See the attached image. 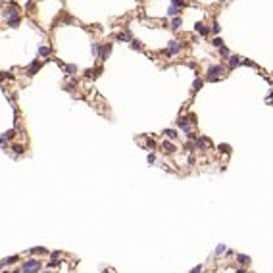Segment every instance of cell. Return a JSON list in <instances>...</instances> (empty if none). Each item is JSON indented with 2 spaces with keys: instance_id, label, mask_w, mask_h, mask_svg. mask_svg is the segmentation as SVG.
Listing matches in <instances>:
<instances>
[{
  "instance_id": "cell-1",
  "label": "cell",
  "mask_w": 273,
  "mask_h": 273,
  "mask_svg": "<svg viewBox=\"0 0 273 273\" xmlns=\"http://www.w3.org/2000/svg\"><path fill=\"white\" fill-rule=\"evenodd\" d=\"M223 73H225V65H210L208 73H206V81L216 83L223 77Z\"/></svg>"
},
{
  "instance_id": "cell-2",
  "label": "cell",
  "mask_w": 273,
  "mask_h": 273,
  "mask_svg": "<svg viewBox=\"0 0 273 273\" xmlns=\"http://www.w3.org/2000/svg\"><path fill=\"white\" fill-rule=\"evenodd\" d=\"M38 269H40V262H37V260H29L23 266V273H37Z\"/></svg>"
},
{
  "instance_id": "cell-3",
  "label": "cell",
  "mask_w": 273,
  "mask_h": 273,
  "mask_svg": "<svg viewBox=\"0 0 273 273\" xmlns=\"http://www.w3.org/2000/svg\"><path fill=\"white\" fill-rule=\"evenodd\" d=\"M181 52V42L179 40H169V48L165 50L167 56H173V54H179Z\"/></svg>"
},
{
  "instance_id": "cell-4",
  "label": "cell",
  "mask_w": 273,
  "mask_h": 273,
  "mask_svg": "<svg viewBox=\"0 0 273 273\" xmlns=\"http://www.w3.org/2000/svg\"><path fill=\"white\" fill-rule=\"evenodd\" d=\"M177 125L181 129H183V131H187V133H191V119H189V117H185V115H181V117H179L177 119Z\"/></svg>"
},
{
  "instance_id": "cell-5",
  "label": "cell",
  "mask_w": 273,
  "mask_h": 273,
  "mask_svg": "<svg viewBox=\"0 0 273 273\" xmlns=\"http://www.w3.org/2000/svg\"><path fill=\"white\" fill-rule=\"evenodd\" d=\"M208 146H212V140H210L208 137H200V139H196V148L198 150H206Z\"/></svg>"
},
{
  "instance_id": "cell-6",
  "label": "cell",
  "mask_w": 273,
  "mask_h": 273,
  "mask_svg": "<svg viewBox=\"0 0 273 273\" xmlns=\"http://www.w3.org/2000/svg\"><path fill=\"white\" fill-rule=\"evenodd\" d=\"M162 148H164L165 154H175V150H177V148H175V144H173V142H169V140H164V142H162Z\"/></svg>"
},
{
  "instance_id": "cell-7",
  "label": "cell",
  "mask_w": 273,
  "mask_h": 273,
  "mask_svg": "<svg viewBox=\"0 0 273 273\" xmlns=\"http://www.w3.org/2000/svg\"><path fill=\"white\" fill-rule=\"evenodd\" d=\"M112 52V44H106V46H100V52H98V58L100 60H106Z\"/></svg>"
},
{
  "instance_id": "cell-8",
  "label": "cell",
  "mask_w": 273,
  "mask_h": 273,
  "mask_svg": "<svg viewBox=\"0 0 273 273\" xmlns=\"http://www.w3.org/2000/svg\"><path fill=\"white\" fill-rule=\"evenodd\" d=\"M194 31H198V33H200V35H202V37H206V35H210V29H208V27H206V25H204L202 21H198L196 25H194Z\"/></svg>"
},
{
  "instance_id": "cell-9",
  "label": "cell",
  "mask_w": 273,
  "mask_h": 273,
  "mask_svg": "<svg viewBox=\"0 0 273 273\" xmlns=\"http://www.w3.org/2000/svg\"><path fill=\"white\" fill-rule=\"evenodd\" d=\"M241 62H242V58H239V56H229V69H235Z\"/></svg>"
},
{
  "instance_id": "cell-10",
  "label": "cell",
  "mask_w": 273,
  "mask_h": 273,
  "mask_svg": "<svg viewBox=\"0 0 273 273\" xmlns=\"http://www.w3.org/2000/svg\"><path fill=\"white\" fill-rule=\"evenodd\" d=\"M237 260H239L241 266H248V264H250V258H248L246 254H239V256H237Z\"/></svg>"
},
{
  "instance_id": "cell-11",
  "label": "cell",
  "mask_w": 273,
  "mask_h": 273,
  "mask_svg": "<svg viewBox=\"0 0 273 273\" xmlns=\"http://www.w3.org/2000/svg\"><path fill=\"white\" fill-rule=\"evenodd\" d=\"M179 12H181V10H179V6H169V10H167V16H171V18H177L179 16Z\"/></svg>"
},
{
  "instance_id": "cell-12",
  "label": "cell",
  "mask_w": 273,
  "mask_h": 273,
  "mask_svg": "<svg viewBox=\"0 0 273 273\" xmlns=\"http://www.w3.org/2000/svg\"><path fill=\"white\" fill-rule=\"evenodd\" d=\"M164 135H165V137H167V139H169V140H175V139H177V137H179V135L175 133L173 129H165V131H164Z\"/></svg>"
},
{
  "instance_id": "cell-13",
  "label": "cell",
  "mask_w": 273,
  "mask_h": 273,
  "mask_svg": "<svg viewBox=\"0 0 273 273\" xmlns=\"http://www.w3.org/2000/svg\"><path fill=\"white\" fill-rule=\"evenodd\" d=\"M181 25H183V19H181V18H175V19L171 21V27H173V29H181Z\"/></svg>"
},
{
  "instance_id": "cell-14",
  "label": "cell",
  "mask_w": 273,
  "mask_h": 273,
  "mask_svg": "<svg viewBox=\"0 0 273 273\" xmlns=\"http://www.w3.org/2000/svg\"><path fill=\"white\" fill-rule=\"evenodd\" d=\"M185 148H187L189 152H192V150H196V140H189V142L185 144Z\"/></svg>"
},
{
  "instance_id": "cell-15",
  "label": "cell",
  "mask_w": 273,
  "mask_h": 273,
  "mask_svg": "<svg viewBox=\"0 0 273 273\" xmlns=\"http://www.w3.org/2000/svg\"><path fill=\"white\" fill-rule=\"evenodd\" d=\"M202 79H196V81L192 83V92H196V90H200V87H202Z\"/></svg>"
},
{
  "instance_id": "cell-16",
  "label": "cell",
  "mask_w": 273,
  "mask_h": 273,
  "mask_svg": "<svg viewBox=\"0 0 273 273\" xmlns=\"http://www.w3.org/2000/svg\"><path fill=\"white\" fill-rule=\"evenodd\" d=\"M219 54H221L223 58H229V56H231V52H229V48H227V46H225V44H223L221 48H219Z\"/></svg>"
},
{
  "instance_id": "cell-17",
  "label": "cell",
  "mask_w": 273,
  "mask_h": 273,
  "mask_svg": "<svg viewBox=\"0 0 273 273\" xmlns=\"http://www.w3.org/2000/svg\"><path fill=\"white\" fill-rule=\"evenodd\" d=\"M38 54H40V56H48V54H50V48H48V46H40V48H38Z\"/></svg>"
},
{
  "instance_id": "cell-18",
  "label": "cell",
  "mask_w": 273,
  "mask_h": 273,
  "mask_svg": "<svg viewBox=\"0 0 273 273\" xmlns=\"http://www.w3.org/2000/svg\"><path fill=\"white\" fill-rule=\"evenodd\" d=\"M8 23H10V27H18V25H19V18H18V16H16V18L8 19Z\"/></svg>"
},
{
  "instance_id": "cell-19",
  "label": "cell",
  "mask_w": 273,
  "mask_h": 273,
  "mask_svg": "<svg viewBox=\"0 0 273 273\" xmlns=\"http://www.w3.org/2000/svg\"><path fill=\"white\" fill-rule=\"evenodd\" d=\"M38 69V62H33L31 67H29V75H35V71Z\"/></svg>"
},
{
  "instance_id": "cell-20",
  "label": "cell",
  "mask_w": 273,
  "mask_h": 273,
  "mask_svg": "<svg viewBox=\"0 0 273 273\" xmlns=\"http://www.w3.org/2000/svg\"><path fill=\"white\" fill-rule=\"evenodd\" d=\"M65 71H67V73L71 75V73H75V71H77V67H75L73 64H67V65H65Z\"/></svg>"
},
{
  "instance_id": "cell-21",
  "label": "cell",
  "mask_w": 273,
  "mask_h": 273,
  "mask_svg": "<svg viewBox=\"0 0 273 273\" xmlns=\"http://www.w3.org/2000/svg\"><path fill=\"white\" fill-rule=\"evenodd\" d=\"M212 44L216 46V48H221V46H223V40H221V38H214V40H212Z\"/></svg>"
},
{
  "instance_id": "cell-22",
  "label": "cell",
  "mask_w": 273,
  "mask_h": 273,
  "mask_svg": "<svg viewBox=\"0 0 273 273\" xmlns=\"http://www.w3.org/2000/svg\"><path fill=\"white\" fill-rule=\"evenodd\" d=\"M115 38H117V40H129V35H125V33H117Z\"/></svg>"
},
{
  "instance_id": "cell-23",
  "label": "cell",
  "mask_w": 273,
  "mask_h": 273,
  "mask_svg": "<svg viewBox=\"0 0 273 273\" xmlns=\"http://www.w3.org/2000/svg\"><path fill=\"white\" fill-rule=\"evenodd\" d=\"M131 48H137V50H142V44L139 40H131Z\"/></svg>"
},
{
  "instance_id": "cell-24",
  "label": "cell",
  "mask_w": 273,
  "mask_h": 273,
  "mask_svg": "<svg viewBox=\"0 0 273 273\" xmlns=\"http://www.w3.org/2000/svg\"><path fill=\"white\" fill-rule=\"evenodd\" d=\"M13 152L18 154V156H19V154H23V146H21V144H16V146H13Z\"/></svg>"
},
{
  "instance_id": "cell-25",
  "label": "cell",
  "mask_w": 273,
  "mask_h": 273,
  "mask_svg": "<svg viewBox=\"0 0 273 273\" xmlns=\"http://www.w3.org/2000/svg\"><path fill=\"white\" fill-rule=\"evenodd\" d=\"M31 252H33V254H44L46 250H44V248H40V246H37V248H33Z\"/></svg>"
},
{
  "instance_id": "cell-26",
  "label": "cell",
  "mask_w": 273,
  "mask_h": 273,
  "mask_svg": "<svg viewBox=\"0 0 273 273\" xmlns=\"http://www.w3.org/2000/svg\"><path fill=\"white\" fill-rule=\"evenodd\" d=\"M223 252H225V244H219V246L216 248V254L219 256V254H223Z\"/></svg>"
},
{
  "instance_id": "cell-27",
  "label": "cell",
  "mask_w": 273,
  "mask_h": 273,
  "mask_svg": "<svg viewBox=\"0 0 273 273\" xmlns=\"http://www.w3.org/2000/svg\"><path fill=\"white\" fill-rule=\"evenodd\" d=\"M241 64H244V65H250V67H254V65H256L254 62H252V60H242Z\"/></svg>"
},
{
  "instance_id": "cell-28",
  "label": "cell",
  "mask_w": 273,
  "mask_h": 273,
  "mask_svg": "<svg viewBox=\"0 0 273 273\" xmlns=\"http://www.w3.org/2000/svg\"><path fill=\"white\" fill-rule=\"evenodd\" d=\"M13 135H16L13 131H8V133H4V139H6V140L8 139H13Z\"/></svg>"
},
{
  "instance_id": "cell-29",
  "label": "cell",
  "mask_w": 273,
  "mask_h": 273,
  "mask_svg": "<svg viewBox=\"0 0 273 273\" xmlns=\"http://www.w3.org/2000/svg\"><path fill=\"white\" fill-rule=\"evenodd\" d=\"M212 31H214V33H219V31H221V27H219V23H214V27H212Z\"/></svg>"
},
{
  "instance_id": "cell-30",
  "label": "cell",
  "mask_w": 273,
  "mask_h": 273,
  "mask_svg": "<svg viewBox=\"0 0 273 273\" xmlns=\"http://www.w3.org/2000/svg\"><path fill=\"white\" fill-rule=\"evenodd\" d=\"M16 260H18V256H12V258H6L4 264H12V262H16Z\"/></svg>"
},
{
  "instance_id": "cell-31",
  "label": "cell",
  "mask_w": 273,
  "mask_h": 273,
  "mask_svg": "<svg viewBox=\"0 0 273 273\" xmlns=\"http://www.w3.org/2000/svg\"><path fill=\"white\" fill-rule=\"evenodd\" d=\"M191 273H202V266H196V267H194V269H192Z\"/></svg>"
},
{
  "instance_id": "cell-32",
  "label": "cell",
  "mask_w": 273,
  "mask_h": 273,
  "mask_svg": "<svg viewBox=\"0 0 273 273\" xmlns=\"http://www.w3.org/2000/svg\"><path fill=\"white\" fill-rule=\"evenodd\" d=\"M146 146H148V148L152 150V148H154V146H156V144H154V140H146Z\"/></svg>"
},
{
  "instance_id": "cell-33",
  "label": "cell",
  "mask_w": 273,
  "mask_h": 273,
  "mask_svg": "<svg viewBox=\"0 0 273 273\" xmlns=\"http://www.w3.org/2000/svg\"><path fill=\"white\" fill-rule=\"evenodd\" d=\"M219 152H229V146L221 144V146H219Z\"/></svg>"
},
{
  "instance_id": "cell-34",
  "label": "cell",
  "mask_w": 273,
  "mask_h": 273,
  "mask_svg": "<svg viewBox=\"0 0 273 273\" xmlns=\"http://www.w3.org/2000/svg\"><path fill=\"white\" fill-rule=\"evenodd\" d=\"M154 162H156V156L150 154V156H148V164H154Z\"/></svg>"
},
{
  "instance_id": "cell-35",
  "label": "cell",
  "mask_w": 273,
  "mask_h": 273,
  "mask_svg": "<svg viewBox=\"0 0 273 273\" xmlns=\"http://www.w3.org/2000/svg\"><path fill=\"white\" fill-rule=\"evenodd\" d=\"M235 273H248V271H246V269H244V267H239V269H237Z\"/></svg>"
},
{
  "instance_id": "cell-36",
  "label": "cell",
  "mask_w": 273,
  "mask_h": 273,
  "mask_svg": "<svg viewBox=\"0 0 273 273\" xmlns=\"http://www.w3.org/2000/svg\"><path fill=\"white\" fill-rule=\"evenodd\" d=\"M271 96H273V89H271V90H269V96H267V98H271Z\"/></svg>"
},
{
  "instance_id": "cell-37",
  "label": "cell",
  "mask_w": 273,
  "mask_h": 273,
  "mask_svg": "<svg viewBox=\"0 0 273 273\" xmlns=\"http://www.w3.org/2000/svg\"><path fill=\"white\" fill-rule=\"evenodd\" d=\"M104 273H114V271H112V269H106V271H104Z\"/></svg>"
},
{
  "instance_id": "cell-38",
  "label": "cell",
  "mask_w": 273,
  "mask_h": 273,
  "mask_svg": "<svg viewBox=\"0 0 273 273\" xmlns=\"http://www.w3.org/2000/svg\"><path fill=\"white\" fill-rule=\"evenodd\" d=\"M12 273H23V271H12Z\"/></svg>"
},
{
  "instance_id": "cell-39",
  "label": "cell",
  "mask_w": 273,
  "mask_h": 273,
  "mask_svg": "<svg viewBox=\"0 0 273 273\" xmlns=\"http://www.w3.org/2000/svg\"><path fill=\"white\" fill-rule=\"evenodd\" d=\"M271 106H273V100H271Z\"/></svg>"
}]
</instances>
